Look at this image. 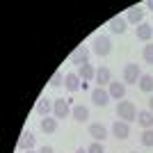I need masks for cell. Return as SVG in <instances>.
<instances>
[{"mask_svg":"<svg viewBox=\"0 0 153 153\" xmlns=\"http://www.w3.org/2000/svg\"><path fill=\"white\" fill-rule=\"evenodd\" d=\"M117 117L119 121H137V108L133 105V101H119L117 103Z\"/></svg>","mask_w":153,"mask_h":153,"instance_id":"cell-1","label":"cell"},{"mask_svg":"<svg viewBox=\"0 0 153 153\" xmlns=\"http://www.w3.org/2000/svg\"><path fill=\"white\" fill-rule=\"evenodd\" d=\"M110 51H112V41H110L108 34H96L94 37V48H91V53L94 55H98V57H108Z\"/></svg>","mask_w":153,"mask_h":153,"instance_id":"cell-2","label":"cell"},{"mask_svg":"<svg viewBox=\"0 0 153 153\" xmlns=\"http://www.w3.org/2000/svg\"><path fill=\"white\" fill-rule=\"evenodd\" d=\"M140 78H142V71H140V64H126L123 66V85H137L140 82Z\"/></svg>","mask_w":153,"mask_h":153,"instance_id":"cell-3","label":"cell"},{"mask_svg":"<svg viewBox=\"0 0 153 153\" xmlns=\"http://www.w3.org/2000/svg\"><path fill=\"white\" fill-rule=\"evenodd\" d=\"M89 57H91V51L87 46H78L76 51L69 55V62L71 64H78V66H85V64H89Z\"/></svg>","mask_w":153,"mask_h":153,"instance_id":"cell-4","label":"cell"},{"mask_svg":"<svg viewBox=\"0 0 153 153\" xmlns=\"http://www.w3.org/2000/svg\"><path fill=\"white\" fill-rule=\"evenodd\" d=\"M71 101H66V98H57L55 101V105H53V117L55 119H66V117H71Z\"/></svg>","mask_w":153,"mask_h":153,"instance_id":"cell-5","label":"cell"},{"mask_svg":"<svg viewBox=\"0 0 153 153\" xmlns=\"http://www.w3.org/2000/svg\"><path fill=\"white\" fill-rule=\"evenodd\" d=\"M91 103H94V105H98V108H105V105L110 103V91L103 89V87L91 89Z\"/></svg>","mask_w":153,"mask_h":153,"instance_id":"cell-6","label":"cell"},{"mask_svg":"<svg viewBox=\"0 0 153 153\" xmlns=\"http://www.w3.org/2000/svg\"><path fill=\"white\" fill-rule=\"evenodd\" d=\"M34 144H37V137H34L30 130H23L21 137H19V149H21V151H32Z\"/></svg>","mask_w":153,"mask_h":153,"instance_id":"cell-7","label":"cell"},{"mask_svg":"<svg viewBox=\"0 0 153 153\" xmlns=\"http://www.w3.org/2000/svg\"><path fill=\"white\" fill-rule=\"evenodd\" d=\"M112 135H114L117 140H128V135H130V123L117 119V121L112 123Z\"/></svg>","mask_w":153,"mask_h":153,"instance_id":"cell-8","label":"cell"},{"mask_svg":"<svg viewBox=\"0 0 153 153\" xmlns=\"http://www.w3.org/2000/svg\"><path fill=\"white\" fill-rule=\"evenodd\" d=\"M64 87H66V91L76 94L78 89H82V80H80L78 73H66V78H64Z\"/></svg>","mask_w":153,"mask_h":153,"instance_id":"cell-9","label":"cell"},{"mask_svg":"<svg viewBox=\"0 0 153 153\" xmlns=\"http://www.w3.org/2000/svg\"><path fill=\"white\" fill-rule=\"evenodd\" d=\"M108 27H110V32H112V34H123V32L128 30L126 16H114V19L108 23Z\"/></svg>","mask_w":153,"mask_h":153,"instance_id":"cell-10","label":"cell"},{"mask_svg":"<svg viewBox=\"0 0 153 153\" xmlns=\"http://www.w3.org/2000/svg\"><path fill=\"white\" fill-rule=\"evenodd\" d=\"M126 21L130 23V25H142L144 23V9H140V7H130L126 12Z\"/></svg>","mask_w":153,"mask_h":153,"instance_id":"cell-11","label":"cell"},{"mask_svg":"<svg viewBox=\"0 0 153 153\" xmlns=\"http://www.w3.org/2000/svg\"><path fill=\"white\" fill-rule=\"evenodd\" d=\"M89 135L94 142H103V140H108V128L103 123H89Z\"/></svg>","mask_w":153,"mask_h":153,"instance_id":"cell-12","label":"cell"},{"mask_svg":"<svg viewBox=\"0 0 153 153\" xmlns=\"http://www.w3.org/2000/svg\"><path fill=\"white\" fill-rule=\"evenodd\" d=\"M135 37L140 39V41H151L153 39V25H149V23H142V25L135 27Z\"/></svg>","mask_w":153,"mask_h":153,"instance_id":"cell-13","label":"cell"},{"mask_svg":"<svg viewBox=\"0 0 153 153\" xmlns=\"http://www.w3.org/2000/svg\"><path fill=\"white\" fill-rule=\"evenodd\" d=\"M96 82H98V87H110V82H112V73H110L108 66H101V69H96Z\"/></svg>","mask_w":153,"mask_h":153,"instance_id":"cell-14","label":"cell"},{"mask_svg":"<svg viewBox=\"0 0 153 153\" xmlns=\"http://www.w3.org/2000/svg\"><path fill=\"white\" fill-rule=\"evenodd\" d=\"M53 105H55V101H51V98H39V103L34 105V112L37 114H41V117H48L53 112Z\"/></svg>","mask_w":153,"mask_h":153,"instance_id":"cell-15","label":"cell"},{"mask_svg":"<svg viewBox=\"0 0 153 153\" xmlns=\"http://www.w3.org/2000/svg\"><path fill=\"white\" fill-rule=\"evenodd\" d=\"M108 91H110V98H114V101H121L123 96H126V85L123 82H110V87H108Z\"/></svg>","mask_w":153,"mask_h":153,"instance_id":"cell-16","label":"cell"},{"mask_svg":"<svg viewBox=\"0 0 153 153\" xmlns=\"http://www.w3.org/2000/svg\"><path fill=\"white\" fill-rule=\"evenodd\" d=\"M137 123H140L144 130L153 128V112L151 110H140V112H137Z\"/></svg>","mask_w":153,"mask_h":153,"instance_id":"cell-17","label":"cell"},{"mask_svg":"<svg viewBox=\"0 0 153 153\" xmlns=\"http://www.w3.org/2000/svg\"><path fill=\"white\" fill-rule=\"evenodd\" d=\"M39 128H41V133L53 135L55 130H57V119H55V117H44L41 123H39Z\"/></svg>","mask_w":153,"mask_h":153,"instance_id":"cell-18","label":"cell"},{"mask_svg":"<svg viewBox=\"0 0 153 153\" xmlns=\"http://www.w3.org/2000/svg\"><path fill=\"white\" fill-rule=\"evenodd\" d=\"M78 76H80V80H82V82H91V80L96 78V69H94V64H85V66H80Z\"/></svg>","mask_w":153,"mask_h":153,"instance_id":"cell-19","label":"cell"},{"mask_svg":"<svg viewBox=\"0 0 153 153\" xmlns=\"http://www.w3.org/2000/svg\"><path fill=\"white\" fill-rule=\"evenodd\" d=\"M71 117H73L76 121L85 123L87 119H89V110L85 108V105H73V110H71Z\"/></svg>","mask_w":153,"mask_h":153,"instance_id":"cell-20","label":"cell"},{"mask_svg":"<svg viewBox=\"0 0 153 153\" xmlns=\"http://www.w3.org/2000/svg\"><path fill=\"white\" fill-rule=\"evenodd\" d=\"M137 87H140L144 94H151V91H153V76H149V73H142L140 82H137Z\"/></svg>","mask_w":153,"mask_h":153,"instance_id":"cell-21","label":"cell"},{"mask_svg":"<svg viewBox=\"0 0 153 153\" xmlns=\"http://www.w3.org/2000/svg\"><path fill=\"white\" fill-rule=\"evenodd\" d=\"M64 73L62 71H55V73H53V78H51V87H55V89H57V87H62L64 85Z\"/></svg>","mask_w":153,"mask_h":153,"instance_id":"cell-22","label":"cell"},{"mask_svg":"<svg viewBox=\"0 0 153 153\" xmlns=\"http://www.w3.org/2000/svg\"><path fill=\"white\" fill-rule=\"evenodd\" d=\"M140 142H142V146H153V128H149V130L142 133Z\"/></svg>","mask_w":153,"mask_h":153,"instance_id":"cell-23","label":"cell"},{"mask_svg":"<svg viewBox=\"0 0 153 153\" xmlns=\"http://www.w3.org/2000/svg\"><path fill=\"white\" fill-rule=\"evenodd\" d=\"M142 57H144V62H146V64H153V44L144 46V51H142Z\"/></svg>","mask_w":153,"mask_h":153,"instance_id":"cell-24","label":"cell"},{"mask_svg":"<svg viewBox=\"0 0 153 153\" xmlns=\"http://www.w3.org/2000/svg\"><path fill=\"white\" fill-rule=\"evenodd\" d=\"M87 153H105V146H103V142H91Z\"/></svg>","mask_w":153,"mask_h":153,"instance_id":"cell-25","label":"cell"},{"mask_svg":"<svg viewBox=\"0 0 153 153\" xmlns=\"http://www.w3.org/2000/svg\"><path fill=\"white\" fill-rule=\"evenodd\" d=\"M39 153H55V149L46 144V146H41V149H39Z\"/></svg>","mask_w":153,"mask_h":153,"instance_id":"cell-26","label":"cell"},{"mask_svg":"<svg viewBox=\"0 0 153 153\" xmlns=\"http://www.w3.org/2000/svg\"><path fill=\"white\" fill-rule=\"evenodd\" d=\"M149 110H151V112H153V96H151V98H149Z\"/></svg>","mask_w":153,"mask_h":153,"instance_id":"cell-27","label":"cell"},{"mask_svg":"<svg viewBox=\"0 0 153 153\" xmlns=\"http://www.w3.org/2000/svg\"><path fill=\"white\" fill-rule=\"evenodd\" d=\"M146 7H149V9H153V0H149V2H146Z\"/></svg>","mask_w":153,"mask_h":153,"instance_id":"cell-28","label":"cell"},{"mask_svg":"<svg viewBox=\"0 0 153 153\" xmlns=\"http://www.w3.org/2000/svg\"><path fill=\"white\" fill-rule=\"evenodd\" d=\"M76 153H87V149H78V151Z\"/></svg>","mask_w":153,"mask_h":153,"instance_id":"cell-29","label":"cell"},{"mask_svg":"<svg viewBox=\"0 0 153 153\" xmlns=\"http://www.w3.org/2000/svg\"><path fill=\"white\" fill-rule=\"evenodd\" d=\"M27 153H39V151H27Z\"/></svg>","mask_w":153,"mask_h":153,"instance_id":"cell-30","label":"cell"},{"mask_svg":"<svg viewBox=\"0 0 153 153\" xmlns=\"http://www.w3.org/2000/svg\"><path fill=\"white\" fill-rule=\"evenodd\" d=\"M133 153H137V151H133Z\"/></svg>","mask_w":153,"mask_h":153,"instance_id":"cell-31","label":"cell"}]
</instances>
